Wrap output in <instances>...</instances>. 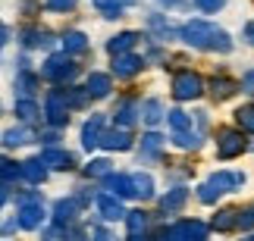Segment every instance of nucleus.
<instances>
[{
    "mask_svg": "<svg viewBox=\"0 0 254 241\" xmlns=\"http://www.w3.org/2000/svg\"><path fill=\"white\" fill-rule=\"evenodd\" d=\"M179 38L194 50H217V53H229L232 50V38L223 32L220 25L207 22V19H189L179 28Z\"/></svg>",
    "mask_w": 254,
    "mask_h": 241,
    "instance_id": "1",
    "label": "nucleus"
},
{
    "mask_svg": "<svg viewBox=\"0 0 254 241\" xmlns=\"http://www.w3.org/2000/svg\"><path fill=\"white\" fill-rule=\"evenodd\" d=\"M75 75H79V66H75L72 56H66V53H51V56L41 63V72H38V79L51 82L54 88H63V85H69Z\"/></svg>",
    "mask_w": 254,
    "mask_h": 241,
    "instance_id": "2",
    "label": "nucleus"
},
{
    "mask_svg": "<svg viewBox=\"0 0 254 241\" xmlns=\"http://www.w3.org/2000/svg\"><path fill=\"white\" fill-rule=\"evenodd\" d=\"M19 204V213H16V226L25 229V232H38L44 226V194L38 191H28V194H19L16 197Z\"/></svg>",
    "mask_w": 254,
    "mask_h": 241,
    "instance_id": "3",
    "label": "nucleus"
},
{
    "mask_svg": "<svg viewBox=\"0 0 254 241\" xmlns=\"http://www.w3.org/2000/svg\"><path fill=\"white\" fill-rule=\"evenodd\" d=\"M207 232L210 229L201 219H179L170 229H163L160 241H207Z\"/></svg>",
    "mask_w": 254,
    "mask_h": 241,
    "instance_id": "4",
    "label": "nucleus"
},
{
    "mask_svg": "<svg viewBox=\"0 0 254 241\" xmlns=\"http://www.w3.org/2000/svg\"><path fill=\"white\" fill-rule=\"evenodd\" d=\"M170 91H173L176 100H198L201 94H204V79H201L198 72H191V69H182V72L173 75Z\"/></svg>",
    "mask_w": 254,
    "mask_h": 241,
    "instance_id": "5",
    "label": "nucleus"
},
{
    "mask_svg": "<svg viewBox=\"0 0 254 241\" xmlns=\"http://www.w3.org/2000/svg\"><path fill=\"white\" fill-rule=\"evenodd\" d=\"M44 122L51 125V129H63V125H69V107H66V97H63V88H51L44 97Z\"/></svg>",
    "mask_w": 254,
    "mask_h": 241,
    "instance_id": "6",
    "label": "nucleus"
},
{
    "mask_svg": "<svg viewBox=\"0 0 254 241\" xmlns=\"http://www.w3.org/2000/svg\"><path fill=\"white\" fill-rule=\"evenodd\" d=\"M245 150H248L245 132H239V129H220L217 132V157L220 160H236Z\"/></svg>",
    "mask_w": 254,
    "mask_h": 241,
    "instance_id": "7",
    "label": "nucleus"
},
{
    "mask_svg": "<svg viewBox=\"0 0 254 241\" xmlns=\"http://www.w3.org/2000/svg\"><path fill=\"white\" fill-rule=\"evenodd\" d=\"M19 44H22V50H41V47H51L54 44V35L47 32L41 25H25L22 32H19Z\"/></svg>",
    "mask_w": 254,
    "mask_h": 241,
    "instance_id": "8",
    "label": "nucleus"
},
{
    "mask_svg": "<svg viewBox=\"0 0 254 241\" xmlns=\"http://www.w3.org/2000/svg\"><path fill=\"white\" fill-rule=\"evenodd\" d=\"M94 200H97V213H101V219H107V223H120V219H126V207H123L120 197L101 191V194H94Z\"/></svg>",
    "mask_w": 254,
    "mask_h": 241,
    "instance_id": "9",
    "label": "nucleus"
},
{
    "mask_svg": "<svg viewBox=\"0 0 254 241\" xmlns=\"http://www.w3.org/2000/svg\"><path fill=\"white\" fill-rule=\"evenodd\" d=\"M144 69V56L138 53H116L113 56V75L116 79H132Z\"/></svg>",
    "mask_w": 254,
    "mask_h": 241,
    "instance_id": "10",
    "label": "nucleus"
},
{
    "mask_svg": "<svg viewBox=\"0 0 254 241\" xmlns=\"http://www.w3.org/2000/svg\"><path fill=\"white\" fill-rule=\"evenodd\" d=\"M38 132L32 129V125H9V129L0 135V141H3V147H25V144H35Z\"/></svg>",
    "mask_w": 254,
    "mask_h": 241,
    "instance_id": "11",
    "label": "nucleus"
},
{
    "mask_svg": "<svg viewBox=\"0 0 254 241\" xmlns=\"http://www.w3.org/2000/svg\"><path fill=\"white\" fill-rule=\"evenodd\" d=\"M41 163H44L47 169H57V172H69V169H75V157H72L69 150H63V147H44Z\"/></svg>",
    "mask_w": 254,
    "mask_h": 241,
    "instance_id": "12",
    "label": "nucleus"
},
{
    "mask_svg": "<svg viewBox=\"0 0 254 241\" xmlns=\"http://www.w3.org/2000/svg\"><path fill=\"white\" fill-rule=\"evenodd\" d=\"M132 132L129 129H120V125H116V129H110V132H104L101 135V141H97V147H104V150H129L132 147Z\"/></svg>",
    "mask_w": 254,
    "mask_h": 241,
    "instance_id": "13",
    "label": "nucleus"
},
{
    "mask_svg": "<svg viewBox=\"0 0 254 241\" xmlns=\"http://www.w3.org/2000/svg\"><path fill=\"white\" fill-rule=\"evenodd\" d=\"M79 200L75 197H60L54 204V226H60V229H69L75 223V216H79Z\"/></svg>",
    "mask_w": 254,
    "mask_h": 241,
    "instance_id": "14",
    "label": "nucleus"
},
{
    "mask_svg": "<svg viewBox=\"0 0 254 241\" xmlns=\"http://www.w3.org/2000/svg\"><path fill=\"white\" fill-rule=\"evenodd\" d=\"M110 91H113V79L107 72H88V79H85V94L88 97L104 100V97H110Z\"/></svg>",
    "mask_w": 254,
    "mask_h": 241,
    "instance_id": "15",
    "label": "nucleus"
},
{
    "mask_svg": "<svg viewBox=\"0 0 254 241\" xmlns=\"http://www.w3.org/2000/svg\"><path fill=\"white\" fill-rule=\"evenodd\" d=\"M104 113H91L88 116V122L82 125V147L85 150H94L97 147V141H101V135H104Z\"/></svg>",
    "mask_w": 254,
    "mask_h": 241,
    "instance_id": "16",
    "label": "nucleus"
},
{
    "mask_svg": "<svg viewBox=\"0 0 254 241\" xmlns=\"http://www.w3.org/2000/svg\"><path fill=\"white\" fill-rule=\"evenodd\" d=\"M19 176H22V182H28V185H44L47 176H51V169L41 163V157H32V160L19 163Z\"/></svg>",
    "mask_w": 254,
    "mask_h": 241,
    "instance_id": "17",
    "label": "nucleus"
},
{
    "mask_svg": "<svg viewBox=\"0 0 254 241\" xmlns=\"http://www.w3.org/2000/svg\"><path fill=\"white\" fill-rule=\"evenodd\" d=\"M138 107L141 103L135 100V97H123V100H116V110H113V119L120 129H129V125L138 122Z\"/></svg>",
    "mask_w": 254,
    "mask_h": 241,
    "instance_id": "18",
    "label": "nucleus"
},
{
    "mask_svg": "<svg viewBox=\"0 0 254 241\" xmlns=\"http://www.w3.org/2000/svg\"><path fill=\"white\" fill-rule=\"evenodd\" d=\"M13 88H16L19 97H35L38 88H41V79H38V72H32V69H16Z\"/></svg>",
    "mask_w": 254,
    "mask_h": 241,
    "instance_id": "19",
    "label": "nucleus"
},
{
    "mask_svg": "<svg viewBox=\"0 0 254 241\" xmlns=\"http://www.w3.org/2000/svg\"><path fill=\"white\" fill-rule=\"evenodd\" d=\"M138 119H144V125H160L163 119H167V107H163V100L160 97H148L138 107Z\"/></svg>",
    "mask_w": 254,
    "mask_h": 241,
    "instance_id": "20",
    "label": "nucleus"
},
{
    "mask_svg": "<svg viewBox=\"0 0 254 241\" xmlns=\"http://www.w3.org/2000/svg\"><path fill=\"white\" fill-rule=\"evenodd\" d=\"M13 113H16V119L22 122V125H35L38 119H41V107H38L35 97H16Z\"/></svg>",
    "mask_w": 254,
    "mask_h": 241,
    "instance_id": "21",
    "label": "nucleus"
},
{
    "mask_svg": "<svg viewBox=\"0 0 254 241\" xmlns=\"http://www.w3.org/2000/svg\"><path fill=\"white\" fill-rule=\"evenodd\" d=\"M60 44H63V53L66 56H82V53H88V35L85 32H63V38H60Z\"/></svg>",
    "mask_w": 254,
    "mask_h": 241,
    "instance_id": "22",
    "label": "nucleus"
},
{
    "mask_svg": "<svg viewBox=\"0 0 254 241\" xmlns=\"http://www.w3.org/2000/svg\"><path fill=\"white\" fill-rule=\"evenodd\" d=\"M163 135H157V132H148L141 138V150H138V157L144 160V163H154V160H160V153H163Z\"/></svg>",
    "mask_w": 254,
    "mask_h": 241,
    "instance_id": "23",
    "label": "nucleus"
},
{
    "mask_svg": "<svg viewBox=\"0 0 254 241\" xmlns=\"http://www.w3.org/2000/svg\"><path fill=\"white\" fill-rule=\"evenodd\" d=\"M129 188H132V197H138V200L154 197V179L148 172H129Z\"/></svg>",
    "mask_w": 254,
    "mask_h": 241,
    "instance_id": "24",
    "label": "nucleus"
},
{
    "mask_svg": "<svg viewBox=\"0 0 254 241\" xmlns=\"http://www.w3.org/2000/svg\"><path fill=\"white\" fill-rule=\"evenodd\" d=\"M104 191L107 194H113V197H132V188H129V176L126 172H110V176H104Z\"/></svg>",
    "mask_w": 254,
    "mask_h": 241,
    "instance_id": "25",
    "label": "nucleus"
},
{
    "mask_svg": "<svg viewBox=\"0 0 254 241\" xmlns=\"http://www.w3.org/2000/svg\"><path fill=\"white\" fill-rule=\"evenodd\" d=\"M141 41V35H135V32H120V35H113L110 41H107V50H110L113 56L116 53H132V47Z\"/></svg>",
    "mask_w": 254,
    "mask_h": 241,
    "instance_id": "26",
    "label": "nucleus"
},
{
    "mask_svg": "<svg viewBox=\"0 0 254 241\" xmlns=\"http://www.w3.org/2000/svg\"><path fill=\"white\" fill-rule=\"evenodd\" d=\"M185 200H189V188H173L160 197V210L163 213H179L185 207Z\"/></svg>",
    "mask_w": 254,
    "mask_h": 241,
    "instance_id": "27",
    "label": "nucleus"
},
{
    "mask_svg": "<svg viewBox=\"0 0 254 241\" xmlns=\"http://www.w3.org/2000/svg\"><path fill=\"white\" fill-rule=\"evenodd\" d=\"M236 91H239V82L226 79V75H217V79L210 82V97L213 100H229Z\"/></svg>",
    "mask_w": 254,
    "mask_h": 241,
    "instance_id": "28",
    "label": "nucleus"
},
{
    "mask_svg": "<svg viewBox=\"0 0 254 241\" xmlns=\"http://www.w3.org/2000/svg\"><path fill=\"white\" fill-rule=\"evenodd\" d=\"M148 223H151V216L144 213V210H132V213H126V229H129V235H144V232H148Z\"/></svg>",
    "mask_w": 254,
    "mask_h": 241,
    "instance_id": "29",
    "label": "nucleus"
},
{
    "mask_svg": "<svg viewBox=\"0 0 254 241\" xmlns=\"http://www.w3.org/2000/svg\"><path fill=\"white\" fill-rule=\"evenodd\" d=\"M201 141H204V135H201L198 129H189V132L173 135V144H176V147H182V150H198Z\"/></svg>",
    "mask_w": 254,
    "mask_h": 241,
    "instance_id": "30",
    "label": "nucleus"
},
{
    "mask_svg": "<svg viewBox=\"0 0 254 241\" xmlns=\"http://www.w3.org/2000/svg\"><path fill=\"white\" fill-rule=\"evenodd\" d=\"M19 179H22L19 176V163L9 157H0V185H13Z\"/></svg>",
    "mask_w": 254,
    "mask_h": 241,
    "instance_id": "31",
    "label": "nucleus"
},
{
    "mask_svg": "<svg viewBox=\"0 0 254 241\" xmlns=\"http://www.w3.org/2000/svg\"><path fill=\"white\" fill-rule=\"evenodd\" d=\"M148 28L157 35V41H170L173 38V25H170V19H163V16H148Z\"/></svg>",
    "mask_w": 254,
    "mask_h": 241,
    "instance_id": "32",
    "label": "nucleus"
},
{
    "mask_svg": "<svg viewBox=\"0 0 254 241\" xmlns=\"http://www.w3.org/2000/svg\"><path fill=\"white\" fill-rule=\"evenodd\" d=\"M167 119H170L173 135H179V132H189V129H191V116H189L185 110H173V113H167Z\"/></svg>",
    "mask_w": 254,
    "mask_h": 241,
    "instance_id": "33",
    "label": "nucleus"
},
{
    "mask_svg": "<svg viewBox=\"0 0 254 241\" xmlns=\"http://www.w3.org/2000/svg\"><path fill=\"white\" fill-rule=\"evenodd\" d=\"M213 229H217V232H229V229H236V210H217V216H213Z\"/></svg>",
    "mask_w": 254,
    "mask_h": 241,
    "instance_id": "34",
    "label": "nucleus"
},
{
    "mask_svg": "<svg viewBox=\"0 0 254 241\" xmlns=\"http://www.w3.org/2000/svg\"><path fill=\"white\" fill-rule=\"evenodd\" d=\"M236 122H239V132L254 135V107H239L236 110Z\"/></svg>",
    "mask_w": 254,
    "mask_h": 241,
    "instance_id": "35",
    "label": "nucleus"
},
{
    "mask_svg": "<svg viewBox=\"0 0 254 241\" xmlns=\"http://www.w3.org/2000/svg\"><path fill=\"white\" fill-rule=\"evenodd\" d=\"M110 160H91V163H88V166H85V176L88 179H104V176H110Z\"/></svg>",
    "mask_w": 254,
    "mask_h": 241,
    "instance_id": "36",
    "label": "nucleus"
},
{
    "mask_svg": "<svg viewBox=\"0 0 254 241\" xmlns=\"http://www.w3.org/2000/svg\"><path fill=\"white\" fill-rule=\"evenodd\" d=\"M44 6L51 9V13H72V9L79 6V0H44Z\"/></svg>",
    "mask_w": 254,
    "mask_h": 241,
    "instance_id": "37",
    "label": "nucleus"
},
{
    "mask_svg": "<svg viewBox=\"0 0 254 241\" xmlns=\"http://www.w3.org/2000/svg\"><path fill=\"white\" fill-rule=\"evenodd\" d=\"M236 229L251 232V229H254V210H236Z\"/></svg>",
    "mask_w": 254,
    "mask_h": 241,
    "instance_id": "38",
    "label": "nucleus"
},
{
    "mask_svg": "<svg viewBox=\"0 0 254 241\" xmlns=\"http://www.w3.org/2000/svg\"><path fill=\"white\" fill-rule=\"evenodd\" d=\"M132 3H135V0H94V6L101 9V13H107V9H126Z\"/></svg>",
    "mask_w": 254,
    "mask_h": 241,
    "instance_id": "39",
    "label": "nucleus"
},
{
    "mask_svg": "<svg viewBox=\"0 0 254 241\" xmlns=\"http://www.w3.org/2000/svg\"><path fill=\"white\" fill-rule=\"evenodd\" d=\"M194 6L201 9V13H217V9L226 6V0H191Z\"/></svg>",
    "mask_w": 254,
    "mask_h": 241,
    "instance_id": "40",
    "label": "nucleus"
},
{
    "mask_svg": "<svg viewBox=\"0 0 254 241\" xmlns=\"http://www.w3.org/2000/svg\"><path fill=\"white\" fill-rule=\"evenodd\" d=\"M63 238H66V229H60V226H51L41 232V241H63Z\"/></svg>",
    "mask_w": 254,
    "mask_h": 241,
    "instance_id": "41",
    "label": "nucleus"
},
{
    "mask_svg": "<svg viewBox=\"0 0 254 241\" xmlns=\"http://www.w3.org/2000/svg\"><path fill=\"white\" fill-rule=\"evenodd\" d=\"M239 91H242V94H254V69H248L245 75H242V82H239Z\"/></svg>",
    "mask_w": 254,
    "mask_h": 241,
    "instance_id": "42",
    "label": "nucleus"
},
{
    "mask_svg": "<svg viewBox=\"0 0 254 241\" xmlns=\"http://www.w3.org/2000/svg\"><path fill=\"white\" fill-rule=\"evenodd\" d=\"M85 235H88V241H110V235H107V229H104V226H91Z\"/></svg>",
    "mask_w": 254,
    "mask_h": 241,
    "instance_id": "43",
    "label": "nucleus"
},
{
    "mask_svg": "<svg viewBox=\"0 0 254 241\" xmlns=\"http://www.w3.org/2000/svg\"><path fill=\"white\" fill-rule=\"evenodd\" d=\"M16 229L19 226H16V216H13V219H6V223H0V235H13Z\"/></svg>",
    "mask_w": 254,
    "mask_h": 241,
    "instance_id": "44",
    "label": "nucleus"
},
{
    "mask_svg": "<svg viewBox=\"0 0 254 241\" xmlns=\"http://www.w3.org/2000/svg\"><path fill=\"white\" fill-rule=\"evenodd\" d=\"M242 38H245V41L254 47V19H251V22H245V28H242Z\"/></svg>",
    "mask_w": 254,
    "mask_h": 241,
    "instance_id": "45",
    "label": "nucleus"
},
{
    "mask_svg": "<svg viewBox=\"0 0 254 241\" xmlns=\"http://www.w3.org/2000/svg\"><path fill=\"white\" fill-rule=\"evenodd\" d=\"M157 6H163V9H176V6H185V0H157Z\"/></svg>",
    "mask_w": 254,
    "mask_h": 241,
    "instance_id": "46",
    "label": "nucleus"
},
{
    "mask_svg": "<svg viewBox=\"0 0 254 241\" xmlns=\"http://www.w3.org/2000/svg\"><path fill=\"white\" fill-rule=\"evenodd\" d=\"M6 41H9V28H6L3 22H0V47H3Z\"/></svg>",
    "mask_w": 254,
    "mask_h": 241,
    "instance_id": "47",
    "label": "nucleus"
},
{
    "mask_svg": "<svg viewBox=\"0 0 254 241\" xmlns=\"http://www.w3.org/2000/svg\"><path fill=\"white\" fill-rule=\"evenodd\" d=\"M6 200H9V188H6V185H0V207H3Z\"/></svg>",
    "mask_w": 254,
    "mask_h": 241,
    "instance_id": "48",
    "label": "nucleus"
},
{
    "mask_svg": "<svg viewBox=\"0 0 254 241\" xmlns=\"http://www.w3.org/2000/svg\"><path fill=\"white\" fill-rule=\"evenodd\" d=\"M129 241H148L144 235H129Z\"/></svg>",
    "mask_w": 254,
    "mask_h": 241,
    "instance_id": "49",
    "label": "nucleus"
},
{
    "mask_svg": "<svg viewBox=\"0 0 254 241\" xmlns=\"http://www.w3.org/2000/svg\"><path fill=\"white\" fill-rule=\"evenodd\" d=\"M242 241H254V235H248V238H242Z\"/></svg>",
    "mask_w": 254,
    "mask_h": 241,
    "instance_id": "50",
    "label": "nucleus"
},
{
    "mask_svg": "<svg viewBox=\"0 0 254 241\" xmlns=\"http://www.w3.org/2000/svg\"><path fill=\"white\" fill-rule=\"evenodd\" d=\"M0 50H3V47H0Z\"/></svg>",
    "mask_w": 254,
    "mask_h": 241,
    "instance_id": "51",
    "label": "nucleus"
},
{
    "mask_svg": "<svg viewBox=\"0 0 254 241\" xmlns=\"http://www.w3.org/2000/svg\"><path fill=\"white\" fill-rule=\"evenodd\" d=\"M0 110H3V107H0Z\"/></svg>",
    "mask_w": 254,
    "mask_h": 241,
    "instance_id": "52",
    "label": "nucleus"
}]
</instances>
